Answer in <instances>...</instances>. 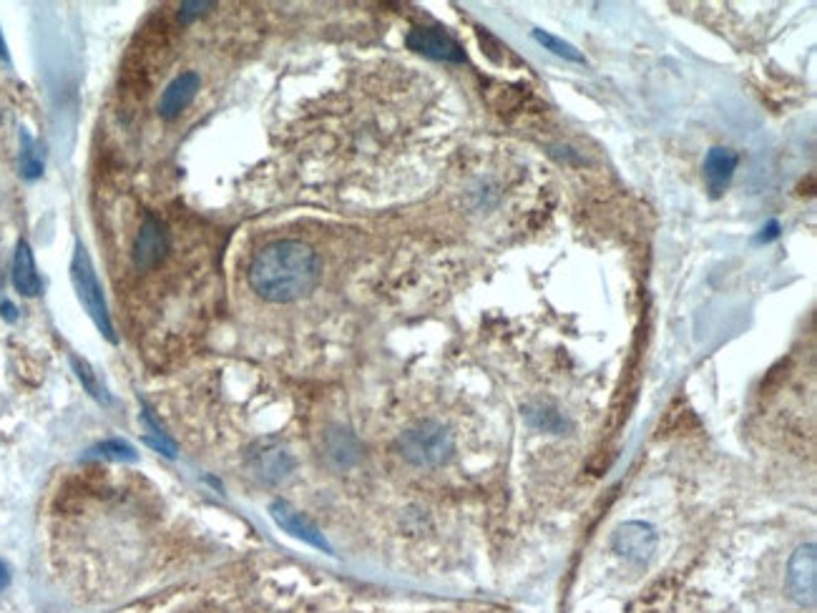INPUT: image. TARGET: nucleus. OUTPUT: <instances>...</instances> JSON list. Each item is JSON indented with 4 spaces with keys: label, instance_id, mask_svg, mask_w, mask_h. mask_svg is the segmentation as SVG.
<instances>
[{
    "label": "nucleus",
    "instance_id": "6",
    "mask_svg": "<svg viewBox=\"0 0 817 613\" xmlns=\"http://www.w3.org/2000/svg\"><path fill=\"white\" fill-rule=\"evenodd\" d=\"M654 548H657V531L649 523L631 521L616 531L614 536V551L619 556L629 558V561L644 563L652 558Z\"/></svg>",
    "mask_w": 817,
    "mask_h": 613
},
{
    "label": "nucleus",
    "instance_id": "14",
    "mask_svg": "<svg viewBox=\"0 0 817 613\" xmlns=\"http://www.w3.org/2000/svg\"><path fill=\"white\" fill-rule=\"evenodd\" d=\"M357 440L352 438L350 433H345V430H337L335 435H332V443H330V455L335 460H340L342 465L347 463H355L357 460Z\"/></svg>",
    "mask_w": 817,
    "mask_h": 613
},
{
    "label": "nucleus",
    "instance_id": "10",
    "mask_svg": "<svg viewBox=\"0 0 817 613\" xmlns=\"http://www.w3.org/2000/svg\"><path fill=\"white\" fill-rule=\"evenodd\" d=\"M199 88V76L194 71H184L174 78V81L166 86V91L161 93L159 101V114L164 119H174L181 111L187 109L192 104V98L197 96Z\"/></svg>",
    "mask_w": 817,
    "mask_h": 613
},
{
    "label": "nucleus",
    "instance_id": "15",
    "mask_svg": "<svg viewBox=\"0 0 817 613\" xmlns=\"http://www.w3.org/2000/svg\"><path fill=\"white\" fill-rule=\"evenodd\" d=\"M21 169L26 179H38L43 171V161L41 154L36 151V144L31 141V136L23 134V154H21Z\"/></svg>",
    "mask_w": 817,
    "mask_h": 613
},
{
    "label": "nucleus",
    "instance_id": "1",
    "mask_svg": "<svg viewBox=\"0 0 817 613\" xmlns=\"http://www.w3.org/2000/svg\"><path fill=\"white\" fill-rule=\"evenodd\" d=\"M322 264L305 242L282 239L254 254L249 264V287L267 302L287 304L307 297L320 282Z\"/></svg>",
    "mask_w": 817,
    "mask_h": 613
},
{
    "label": "nucleus",
    "instance_id": "7",
    "mask_svg": "<svg viewBox=\"0 0 817 613\" xmlns=\"http://www.w3.org/2000/svg\"><path fill=\"white\" fill-rule=\"evenodd\" d=\"M269 513H272L277 526H280L282 531L290 533V536L300 538V541H305L307 546H315L325 553L332 551L330 543H327L325 536L320 533V528H317L312 521H307L300 510L292 508L290 503H285V500H275V503L269 505Z\"/></svg>",
    "mask_w": 817,
    "mask_h": 613
},
{
    "label": "nucleus",
    "instance_id": "5",
    "mask_svg": "<svg viewBox=\"0 0 817 613\" xmlns=\"http://www.w3.org/2000/svg\"><path fill=\"white\" fill-rule=\"evenodd\" d=\"M169 254V234H166L164 224L156 217H146L144 224L139 227L134 244V262L141 272L154 269L161 264Z\"/></svg>",
    "mask_w": 817,
    "mask_h": 613
},
{
    "label": "nucleus",
    "instance_id": "2",
    "mask_svg": "<svg viewBox=\"0 0 817 613\" xmlns=\"http://www.w3.org/2000/svg\"><path fill=\"white\" fill-rule=\"evenodd\" d=\"M400 455L408 460L410 465L418 468H438V465L448 463L453 450H456V440L445 425L425 420L415 428L405 430L398 440Z\"/></svg>",
    "mask_w": 817,
    "mask_h": 613
},
{
    "label": "nucleus",
    "instance_id": "3",
    "mask_svg": "<svg viewBox=\"0 0 817 613\" xmlns=\"http://www.w3.org/2000/svg\"><path fill=\"white\" fill-rule=\"evenodd\" d=\"M71 279L73 287H76L78 299L86 307L88 317L94 320V325L99 327L101 335L109 342H116L114 335V325H111V315H109V304H106L104 292H101L99 277L94 272V264L88 259V252L83 249L81 242H76V252H73L71 259Z\"/></svg>",
    "mask_w": 817,
    "mask_h": 613
},
{
    "label": "nucleus",
    "instance_id": "18",
    "mask_svg": "<svg viewBox=\"0 0 817 613\" xmlns=\"http://www.w3.org/2000/svg\"><path fill=\"white\" fill-rule=\"evenodd\" d=\"M71 362H73V370H76L78 380H81L83 385H86V390L91 392V395H94L96 400H104V390H101V385H99V382H96V377H94V372H91V367H88L83 360H78V357H73Z\"/></svg>",
    "mask_w": 817,
    "mask_h": 613
},
{
    "label": "nucleus",
    "instance_id": "12",
    "mask_svg": "<svg viewBox=\"0 0 817 613\" xmlns=\"http://www.w3.org/2000/svg\"><path fill=\"white\" fill-rule=\"evenodd\" d=\"M13 287L23 297H36L41 292V277L36 272V262H33V252L28 247V242H18L16 247V257H13Z\"/></svg>",
    "mask_w": 817,
    "mask_h": 613
},
{
    "label": "nucleus",
    "instance_id": "13",
    "mask_svg": "<svg viewBox=\"0 0 817 613\" xmlns=\"http://www.w3.org/2000/svg\"><path fill=\"white\" fill-rule=\"evenodd\" d=\"M533 41L541 43V46L546 48V51L554 53V56L566 58V61H571V63H586V58L581 56V53L576 51V48L571 46V43L561 41V38L551 36V33H546V31H533Z\"/></svg>",
    "mask_w": 817,
    "mask_h": 613
},
{
    "label": "nucleus",
    "instance_id": "8",
    "mask_svg": "<svg viewBox=\"0 0 817 613\" xmlns=\"http://www.w3.org/2000/svg\"><path fill=\"white\" fill-rule=\"evenodd\" d=\"M817 556H815V546L807 543V546H800L795 551L790 561V573H787V583H790L792 596L800 603H807L812 606L815 603V581H817V566H815Z\"/></svg>",
    "mask_w": 817,
    "mask_h": 613
},
{
    "label": "nucleus",
    "instance_id": "22",
    "mask_svg": "<svg viewBox=\"0 0 817 613\" xmlns=\"http://www.w3.org/2000/svg\"><path fill=\"white\" fill-rule=\"evenodd\" d=\"M0 61H8V48H6V41H3V36H0Z\"/></svg>",
    "mask_w": 817,
    "mask_h": 613
},
{
    "label": "nucleus",
    "instance_id": "11",
    "mask_svg": "<svg viewBox=\"0 0 817 613\" xmlns=\"http://www.w3.org/2000/svg\"><path fill=\"white\" fill-rule=\"evenodd\" d=\"M737 161L740 159L732 149H724V146L709 149L707 159H704V181H707V189L712 191V196H722L724 189L730 186Z\"/></svg>",
    "mask_w": 817,
    "mask_h": 613
},
{
    "label": "nucleus",
    "instance_id": "9",
    "mask_svg": "<svg viewBox=\"0 0 817 613\" xmlns=\"http://www.w3.org/2000/svg\"><path fill=\"white\" fill-rule=\"evenodd\" d=\"M252 468L254 475L264 483H280L295 468V460L287 453L282 445L277 443H262L252 455Z\"/></svg>",
    "mask_w": 817,
    "mask_h": 613
},
{
    "label": "nucleus",
    "instance_id": "20",
    "mask_svg": "<svg viewBox=\"0 0 817 613\" xmlns=\"http://www.w3.org/2000/svg\"><path fill=\"white\" fill-rule=\"evenodd\" d=\"M11 583V571H8V566L3 561H0V591Z\"/></svg>",
    "mask_w": 817,
    "mask_h": 613
},
{
    "label": "nucleus",
    "instance_id": "19",
    "mask_svg": "<svg viewBox=\"0 0 817 613\" xmlns=\"http://www.w3.org/2000/svg\"><path fill=\"white\" fill-rule=\"evenodd\" d=\"M144 440H146V445H149V448L159 450V453H164L166 458H174V455H176V445L171 443L169 435L161 433V430H156L154 435H146Z\"/></svg>",
    "mask_w": 817,
    "mask_h": 613
},
{
    "label": "nucleus",
    "instance_id": "4",
    "mask_svg": "<svg viewBox=\"0 0 817 613\" xmlns=\"http://www.w3.org/2000/svg\"><path fill=\"white\" fill-rule=\"evenodd\" d=\"M410 51L420 53V56L435 58V61H448V63H463L466 61V53L458 46L456 38H450L445 31H438V28H413L405 38Z\"/></svg>",
    "mask_w": 817,
    "mask_h": 613
},
{
    "label": "nucleus",
    "instance_id": "17",
    "mask_svg": "<svg viewBox=\"0 0 817 613\" xmlns=\"http://www.w3.org/2000/svg\"><path fill=\"white\" fill-rule=\"evenodd\" d=\"M214 8L212 0H184L176 11V18L181 23H192L194 18H202L204 13H209Z\"/></svg>",
    "mask_w": 817,
    "mask_h": 613
},
{
    "label": "nucleus",
    "instance_id": "16",
    "mask_svg": "<svg viewBox=\"0 0 817 613\" xmlns=\"http://www.w3.org/2000/svg\"><path fill=\"white\" fill-rule=\"evenodd\" d=\"M91 453L106 460H136L134 448L129 443H124V440H106V443L96 445Z\"/></svg>",
    "mask_w": 817,
    "mask_h": 613
},
{
    "label": "nucleus",
    "instance_id": "21",
    "mask_svg": "<svg viewBox=\"0 0 817 613\" xmlns=\"http://www.w3.org/2000/svg\"><path fill=\"white\" fill-rule=\"evenodd\" d=\"M0 310H3V317H8V320H16V307L13 304H0Z\"/></svg>",
    "mask_w": 817,
    "mask_h": 613
}]
</instances>
